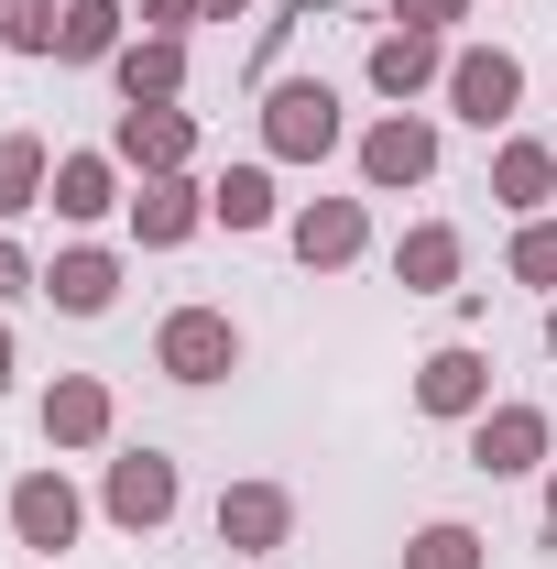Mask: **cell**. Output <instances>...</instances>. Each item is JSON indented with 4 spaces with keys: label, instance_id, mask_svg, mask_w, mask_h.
Masks as SVG:
<instances>
[{
    "label": "cell",
    "instance_id": "1",
    "mask_svg": "<svg viewBox=\"0 0 557 569\" xmlns=\"http://www.w3.org/2000/svg\"><path fill=\"white\" fill-rule=\"evenodd\" d=\"M459 438H470V471L482 482H547V460H557V417L536 395H492Z\"/></svg>",
    "mask_w": 557,
    "mask_h": 569
},
{
    "label": "cell",
    "instance_id": "2",
    "mask_svg": "<svg viewBox=\"0 0 557 569\" xmlns=\"http://www.w3.org/2000/svg\"><path fill=\"white\" fill-rule=\"evenodd\" d=\"M340 142H350V121H340L328 77H274L263 88V164H328Z\"/></svg>",
    "mask_w": 557,
    "mask_h": 569
},
{
    "label": "cell",
    "instance_id": "3",
    "mask_svg": "<svg viewBox=\"0 0 557 569\" xmlns=\"http://www.w3.org/2000/svg\"><path fill=\"white\" fill-rule=\"evenodd\" d=\"M153 372L186 383V395L230 383V372H241V318H230V307H164V329H153Z\"/></svg>",
    "mask_w": 557,
    "mask_h": 569
},
{
    "label": "cell",
    "instance_id": "4",
    "mask_svg": "<svg viewBox=\"0 0 557 569\" xmlns=\"http://www.w3.org/2000/svg\"><path fill=\"white\" fill-rule=\"evenodd\" d=\"M175 503H186L175 449H121V460L99 471V515H110L121 537H164V526H175Z\"/></svg>",
    "mask_w": 557,
    "mask_h": 569
},
{
    "label": "cell",
    "instance_id": "5",
    "mask_svg": "<svg viewBox=\"0 0 557 569\" xmlns=\"http://www.w3.org/2000/svg\"><path fill=\"white\" fill-rule=\"evenodd\" d=\"M0 515H11V548H33L44 569H55L77 537H88V493H77L55 460H44V471H22V482L0 493Z\"/></svg>",
    "mask_w": 557,
    "mask_h": 569
},
{
    "label": "cell",
    "instance_id": "6",
    "mask_svg": "<svg viewBox=\"0 0 557 569\" xmlns=\"http://www.w3.org/2000/svg\"><path fill=\"white\" fill-rule=\"evenodd\" d=\"M437 99H448V121H470L482 142H503V132H514V110H525V67H514L503 44H459Z\"/></svg>",
    "mask_w": 557,
    "mask_h": 569
},
{
    "label": "cell",
    "instance_id": "7",
    "mask_svg": "<svg viewBox=\"0 0 557 569\" xmlns=\"http://www.w3.org/2000/svg\"><path fill=\"white\" fill-rule=\"evenodd\" d=\"M350 164H361V187H372V198H405V187L437 176V121H426V110H383L372 132L350 142Z\"/></svg>",
    "mask_w": 557,
    "mask_h": 569
},
{
    "label": "cell",
    "instance_id": "8",
    "mask_svg": "<svg viewBox=\"0 0 557 569\" xmlns=\"http://www.w3.org/2000/svg\"><path fill=\"white\" fill-rule=\"evenodd\" d=\"M448 33H416V22H394V33H372V56H361V77H372V99H394V110H416L426 88H448Z\"/></svg>",
    "mask_w": 557,
    "mask_h": 569
},
{
    "label": "cell",
    "instance_id": "9",
    "mask_svg": "<svg viewBox=\"0 0 557 569\" xmlns=\"http://www.w3.org/2000/svg\"><path fill=\"white\" fill-rule=\"evenodd\" d=\"M110 153H121V176H198V110H186V99L121 110V121H110Z\"/></svg>",
    "mask_w": 557,
    "mask_h": 569
},
{
    "label": "cell",
    "instance_id": "10",
    "mask_svg": "<svg viewBox=\"0 0 557 569\" xmlns=\"http://www.w3.org/2000/svg\"><path fill=\"white\" fill-rule=\"evenodd\" d=\"M284 252H295L306 274H350V263L372 252V209H361V198H306V209H284Z\"/></svg>",
    "mask_w": 557,
    "mask_h": 569
},
{
    "label": "cell",
    "instance_id": "11",
    "mask_svg": "<svg viewBox=\"0 0 557 569\" xmlns=\"http://www.w3.org/2000/svg\"><path fill=\"white\" fill-rule=\"evenodd\" d=\"M44 209L67 219V230H99L110 209H132V187H121V153H110V142H77V153H55V176H44Z\"/></svg>",
    "mask_w": 557,
    "mask_h": 569
},
{
    "label": "cell",
    "instance_id": "12",
    "mask_svg": "<svg viewBox=\"0 0 557 569\" xmlns=\"http://www.w3.org/2000/svg\"><path fill=\"white\" fill-rule=\"evenodd\" d=\"M482 406H492V351H470V340H437V351L416 361V417L470 427Z\"/></svg>",
    "mask_w": 557,
    "mask_h": 569
},
{
    "label": "cell",
    "instance_id": "13",
    "mask_svg": "<svg viewBox=\"0 0 557 569\" xmlns=\"http://www.w3.org/2000/svg\"><path fill=\"white\" fill-rule=\"evenodd\" d=\"M132 241L142 252H175V241H198L209 230V176H132Z\"/></svg>",
    "mask_w": 557,
    "mask_h": 569
},
{
    "label": "cell",
    "instance_id": "14",
    "mask_svg": "<svg viewBox=\"0 0 557 569\" xmlns=\"http://www.w3.org/2000/svg\"><path fill=\"white\" fill-rule=\"evenodd\" d=\"M209 526H219L230 559H274V548H295V493L284 482H230Z\"/></svg>",
    "mask_w": 557,
    "mask_h": 569
},
{
    "label": "cell",
    "instance_id": "15",
    "mask_svg": "<svg viewBox=\"0 0 557 569\" xmlns=\"http://www.w3.org/2000/svg\"><path fill=\"white\" fill-rule=\"evenodd\" d=\"M121 274H132V263H121L110 241H67V252L44 263V307H55V318H110V307H121Z\"/></svg>",
    "mask_w": 557,
    "mask_h": 569
},
{
    "label": "cell",
    "instance_id": "16",
    "mask_svg": "<svg viewBox=\"0 0 557 569\" xmlns=\"http://www.w3.org/2000/svg\"><path fill=\"white\" fill-rule=\"evenodd\" d=\"M33 417H44V449H110V427H121V395H110L99 372H55Z\"/></svg>",
    "mask_w": 557,
    "mask_h": 569
},
{
    "label": "cell",
    "instance_id": "17",
    "mask_svg": "<svg viewBox=\"0 0 557 569\" xmlns=\"http://www.w3.org/2000/svg\"><path fill=\"white\" fill-rule=\"evenodd\" d=\"M110 88H121V110H164V99H186V33H132V44L110 56Z\"/></svg>",
    "mask_w": 557,
    "mask_h": 569
},
{
    "label": "cell",
    "instance_id": "18",
    "mask_svg": "<svg viewBox=\"0 0 557 569\" xmlns=\"http://www.w3.org/2000/svg\"><path fill=\"white\" fill-rule=\"evenodd\" d=\"M459 274H470L459 219H416V230L394 241V284H405V296H459Z\"/></svg>",
    "mask_w": 557,
    "mask_h": 569
},
{
    "label": "cell",
    "instance_id": "19",
    "mask_svg": "<svg viewBox=\"0 0 557 569\" xmlns=\"http://www.w3.org/2000/svg\"><path fill=\"white\" fill-rule=\"evenodd\" d=\"M492 198H503L514 219H547V198H557V142L503 132V142H492Z\"/></svg>",
    "mask_w": 557,
    "mask_h": 569
},
{
    "label": "cell",
    "instance_id": "20",
    "mask_svg": "<svg viewBox=\"0 0 557 569\" xmlns=\"http://www.w3.org/2000/svg\"><path fill=\"white\" fill-rule=\"evenodd\" d=\"M274 219H284L274 164H219L209 176V230H274Z\"/></svg>",
    "mask_w": 557,
    "mask_h": 569
},
{
    "label": "cell",
    "instance_id": "21",
    "mask_svg": "<svg viewBox=\"0 0 557 569\" xmlns=\"http://www.w3.org/2000/svg\"><path fill=\"white\" fill-rule=\"evenodd\" d=\"M132 44V0H67V33H55V67H110Z\"/></svg>",
    "mask_w": 557,
    "mask_h": 569
},
{
    "label": "cell",
    "instance_id": "22",
    "mask_svg": "<svg viewBox=\"0 0 557 569\" xmlns=\"http://www.w3.org/2000/svg\"><path fill=\"white\" fill-rule=\"evenodd\" d=\"M44 176H55V142L44 132H0V230L44 209Z\"/></svg>",
    "mask_w": 557,
    "mask_h": 569
},
{
    "label": "cell",
    "instance_id": "23",
    "mask_svg": "<svg viewBox=\"0 0 557 569\" xmlns=\"http://www.w3.org/2000/svg\"><path fill=\"white\" fill-rule=\"evenodd\" d=\"M405 569H492V537L470 515H426L416 537H405Z\"/></svg>",
    "mask_w": 557,
    "mask_h": 569
},
{
    "label": "cell",
    "instance_id": "24",
    "mask_svg": "<svg viewBox=\"0 0 557 569\" xmlns=\"http://www.w3.org/2000/svg\"><path fill=\"white\" fill-rule=\"evenodd\" d=\"M67 0H0V56H55Z\"/></svg>",
    "mask_w": 557,
    "mask_h": 569
},
{
    "label": "cell",
    "instance_id": "25",
    "mask_svg": "<svg viewBox=\"0 0 557 569\" xmlns=\"http://www.w3.org/2000/svg\"><path fill=\"white\" fill-rule=\"evenodd\" d=\"M503 274L536 284V296H557V209H547V219H514V252H503Z\"/></svg>",
    "mask_w": 557,
    "mask_h": 569
},
{
    "label": "cell",
    "instance_id": "26",
    "mask_svg": "<svg viewBox=\"0 0 557 569\" xmlns=\"http://www.w3.org/2000/svg\"><path fill=\"white\" fill-rule=\"evenodd\" d=\"M22 296H44V263H33V252L0 230V307H22Z\"/></svg>",
    "mask_w": 557,
    "mask_h": 569
},
{
    "label": "cell",
    "instance_id": "27",
    "mask_svg": "<svg viewBox=\"0 0 557 569\" xmlns=\"http://www.w3.org/2000/svg\"><path fill=\"white\" fill-rule=\"evenodd\" d=\"M132 33H198V0H132Z\"/></svg>",
    "mask_w": 557,
    "mask_h": 569
},
{
    "label": "cell",
    "instance_id": "28",
    "mask_svg": "<svg viewBox=\"0 0 557 569\" xmlns=\"http://www.w3.org/2000/svg\"><path fill=\"white\" fill-rule=\"evenodd\" d=\"M394 22H416V33H448V22H470V0H394Z\"/></svg>",
    "mask_w": 557,
    "mask_h": 569
},
{
    "label": "cell",
    "instance_id": "29",
    "mask_svg": "<svg viewBox=\"0 0 557 569\" xmlns=\"http://www.w3.org/2000/svg\"><path fill=\"white\" fill-rule=\"evenodd\" d=\"M198 22H252V0H198Z\"/></svg>",
    "mask_w": 557,
    "mask_h": 569
},
{
    "label": "cell",
    "instance_id": "30",
    "mask_svg": "<svg viewBox=\"0 0 557 569\" xmlns=\"http://www.w3.org/2000/svg\"><path fill=\"white\" fill-rule=\"evenodd\" d=\"M11 372H22V351H11V318H0V395H11Z\"/></svg>",
    "mask_w": 557,
    "mask_h": 569
},
{
    "label": "cell",
    "instance_id": "31",
    "mask_svg": "<svg viewBox=\"0 0 557 569\" xmlns=\"http://www.w3.org/2000/svg\"><path fill=\"white\" fill-rule=\"evenodd\" d=\"M547 537H557V460H547Z\"/></svg>",
    "mask_w": 557,
    "mask_h": 569
},
{
    "label": "cell",
    "instance_id": "32",
    "mask_svg": "<svg viewBox=\"0 0 557 569\" xmlns=\"http://www.w3.org/2000/svg\"><path fill=\"white\" fill-rule=\"evenodd\" d=\"M547 361H557V296H547Z\"/></svg>",
    "mask_w": 557,
    "mask_h": 569
}]
</instances>
